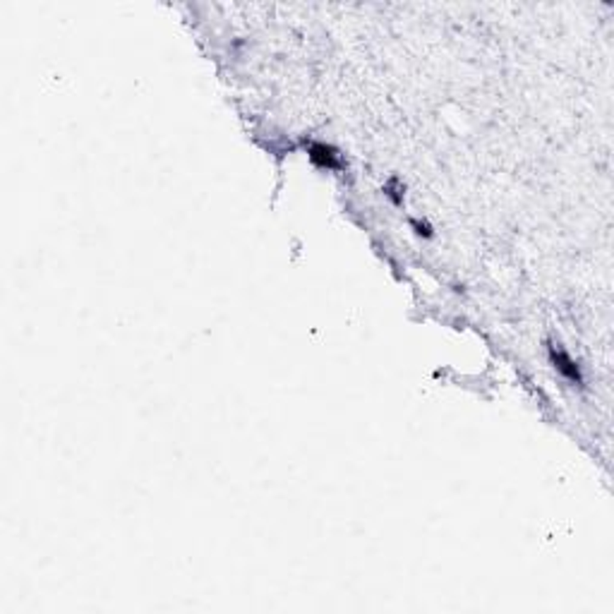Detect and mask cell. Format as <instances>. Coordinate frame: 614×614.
<instances>
[{"mask_svg":"<svg viewBox=\"0 0 614 614\" xmlns=\"http://www.w3.org/2000/svg\"><path fill=\"white\" fill-rule=\"evenodd\" d=\"M549 358H552V363L557 367V372L559 375H564L569 382L574 384H583V375H581V367L574 363L571 358H569V353H564L561 348H549Z\"/></svg>","mask_w":614,"mask_h":614,"instance_id":"cell-1","label":"cell"},{"mask_svg":"<svg viewBox=\"0 0 614 614\" xmlns=\"http://www.w3.org/2000/svg\"><path fill=\"white\" fill-rule=\"evenodd\" d=\"M309 159L317 163V166L329 168V170H339L341 166H344L336 151H334L331 147H327V144H322V142L309 144Z\"/></svg>","mask_w":614,"mask_h":614,"instance_id":"cell-2","label":"cell"},{"mask_svg":"<svg viewBox=\"0 0 614 614\" xmlns=\"http://www.w3.org/2000/svg\"><path fill=\"white\" fill-rule=\"evenodd\" d=\"M413 226L417 228V233H420V236H429V228H427V226L417 224V221H413Z\"/></svg>","mask_w":614,"mask_h":614,"instance_id":"cell-3","label":"cell"}]
</instances>
